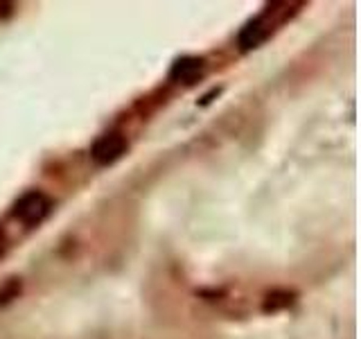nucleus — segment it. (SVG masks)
I'll use <instances>...</instances> for the list:
<instances>
[{"label": "nucleus", "mask_w": 361, "mask_h": 339, "mask_svg": "<svg viewBox=\"0 0 361 339\" xmlns=\"http://www.w3.org/2000/svg\"><path fill=\"white\" fill-rule=\"evenodd\" d=\"M127 147H129L127 136L122 131H109L95 141L93 150H90V158H93L97 165H111V163H116L118 158H122V154L127 152Z\"/></svg>", "instance_id": "2"}, {"label": "nucleus", "mask_w": 361, "mask_h": 339, "mask_svg": "<svg viewBox=\"0 0 361 339\" xmlns=\"http://www.w3.org/2000/svg\"><path fill=\"white\" fill-rule=\"evenodd\" d=\"M5 249H7V235H5L3 229H0V256L5 254Z\"/></svg>", "instance_id": "8"}, {"label": "nucleus", "mask_w": 361, "mask_h": 339, "mask_svg": "<svg viewBox=\"0 0 361 339\" xmlns=\"http://www.w3.org/2000/svg\"><path fill=\"white\" fill-rule=\"evenodd\" d=\"M52 208V201L43 195L39 190H32V192H25L16 203H14V218H18L23 224L27 226H34V224H41L45 218H48V213Z\"/></svg>", "instance_id": "1"}, {"label": "nucleus", "mask_w": 361, "mask_h": 339, "mask_svg": "<svg viewBox=\"0 0 361 339\" xmlns=\"http://www.w3.org/2000/svg\"><path fill=\"white\" fill-rule=\"evenodd\" d=\"M20 292H23L20 278L11 276V278L3 280V282H0V305H7V303H11L14 299H18Z\"/></svg>", "instance_id": "6"}, {"label": "nucleus", "mask_w": 361, "mask_h": 339, "mask_svg": "<svg viewBox=\"0 0 361 339\" xmlns=\"http://www.w3.org/2000/svg\"><path fill=\"white\" fill-rule=\"evenodd\" d=\"M269 23L264 18H255L251 23H246V25L242 28L240 37H237V41H240V48L242 50H253L257 48V45H262L264 39L269 37Z\"/></svg>", "instance_id": "4"}, {"label": "nucleus", "mask_w": 361, "mask_h": 339, "mask_svg": "<svg viewBox=\"0 0 361 339\" xmlns=\"http://www.w3.org/2000/svg\"><path fill=\"white\" fill-rule=\"evenodd\" d=\"M203 68H206V61H203L201 56H180V59L174 61L169 77L176 79V82L192 84V82H197V79L201 77Z\"/></svg>", "instance_id": "3"}, {"label": "nucleus", "mask_w": 361, "mask_h": 339, "mask_svg": "<svg viewBox=\"0 0 361 339\" xmlns=\"http://www.w3.org/2000/svg\"><path fill=\"white\" fill-rule=\"evenodd\" d=\"M293 303V294L287 292V290H274L269 292L264 297V303H262V310L264 312H278V310H285Z\"/></svg>", "instance_id": "5"}, {"label": "nucleus", "mask_w": 361, "mask_h": 339, "mask_svg": "<svg viewBox=\"0 0 361 339\" xmlns=\"http://www.w3.org/2000/svg\"><path fill=\"white\" fill-rule=\"evenodd\" d=\"M11 3H0V16H9L11 14Z\"/></svg>", "instance_id": "7"}]
</instances>
